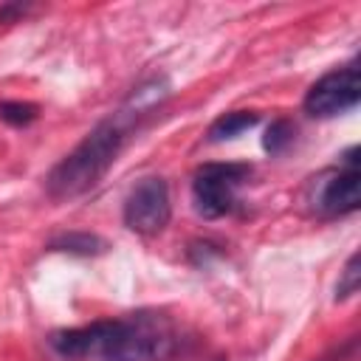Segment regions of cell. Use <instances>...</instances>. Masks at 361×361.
<instances>
[{
  "label": "cell",
  "instance_id": "obj_11",
  "mask_svg": "<svg viewBox=\"0 0 361 361\" xmlns=\"http://www.w3.org/2000/svg\"><path fill=\"white\" fill-rule=\"evenodd\" d=\"M358 279H361V271H358V254H353L341 271V279L336 285V299H350L353 293H358Z\"/></svg>",
  "mask_w": 361,
  "mask_h": 361
},
{
  "label": "cell",
  "instance_id": "obj_7",
  "mask_svg": "<svg viewBox=\"0 0 361 361\" xmlns=\"http://www.w3.org/2000/svg\"><path fill=\"white\" fill-rule=\"evenodd\" d=\"M257 121H259V116L251 113V110H234V113H226V116H220V118L209 127V138H212V141H228V138H237L240 133L251 130Z\"/></svg>",
  "mask_w": 361,
  "mask_h": 361
},
{
  "label": "cell",
  "instance_id": "obj_4",
  "mask_svg": "<svg viewBox=\"0 0 361 361\" xmlns=\"http://www.w3.org/2000/svg\"><path fill=\"white\" fill-rule=\"evenodd\" d=\"M248 175H251L248 164H203L192 178V200L197 214L209 220L228 214Z\"/></svg>",
  "mask_w": 361,
  "mask_h": 361
},
{
  "label": "cell",
  "instance_id": "obj_3",
  "mask_svg": "<svg viewBox=\"0 0 361 361\" xmlns=\"http://www.w3.org/2000/svg\"><path fill=\"white\" fill-rule=\"evenodd\" d=\"M307 206L322 217L353 214L361 203V175H358V147L341 155V166L319 172L305 192Z\"/></svg>",
  "mask_w": 361,
  "mask_h": 361
},
{
  "label": "cell",
  "instance_id": "obj_5",
  "mask_svg": "<svg viewBox=\"0 0 361 361\" xmlns=\"http://www.w3.org/2000/svg\"><path fill=\"white\" fill-rule=\"evenodd\" d=\"M361 99V76L358 65L350 62L344 68H336L316 79L310 90L305 93V110L313 118H333L341 113H350Z\"/></svg>",
  "mask_w": 361,
  "mask_h": 361
},
{
  "label": "cell",
  "instance_id": "obj_10",
  "mask_svg": "<svg viewBox=\"0 0 361 361\" xmlns=\"http://www.w3.org/2000/svg\"><path fill=\"white\" fill-rule=\"evenodd\" d=\"M293 141V127L285 121V118H276L271 127H268V133H265V149L271 152V155H276V152H282L288 144Z\"/></svg>",
  "mask_w": 361,
  "mask_h": 361
},
{
  "label": "cell",
  "instance_id": "obj_8",
  "mask_svg": "<svg viewBox=\"0 0 361 361\" xmlns=\"http://www.w3.org/2000/svg\"><path fill=\"white\" fill-rule=\"evenodd\" d=\"M51 251H68V254H82V257H90V254H99L104 251V243L96 237V234H59L54 243H51Z\"/></svg>",
  "mask_w": 361,
  "mask_h": 361
},
{
  "label": "cell",
  "instance_id": "obj_2",
  "mask_svg": "<svg viewBox=\"0 0 361 361\" xmlns=\"http://www.w3.org/2000/svg\"><path fill=\"white\" fill-rule=\"evenodd\" d=\"M164 93H155L149 87H141L138 90V102L133 99V110H118L116 116L104 118L102 124H96L45 178V189L54 200H71V197H79L85 195L87 189H93L104 175L107 169L116 164L124 141H127V133L133 127V118L141 116L149 104H155Z\"/></svg>",
  "mask_w": 361,
  "mask_h": 361
},
{
  "label": "cell",
  "instance_id": "obj_12",
  "mask_svg": "<svg viewBox=\"0 0 361 361\" xmlns=\"http://www.w3.org/2000/svg\"><path fill=\"white\" fill-rule=\"evenodd\" d=\"M214 361H226V358H214Z\"/></svg>",
  "mask_w": 361,
  "mask_h": 361
},
{
  "label": "cell",
  "instance_id": "obj_1",
  "mask_svg": "<svg viewBox=\"0 0 361 361\" xmlns=\"http://www.w3.org/2000/svg\"><path fill=\"white\" fill-rule=\"evenodd\" d=\"M48 344L56 355L76 361H169L183 347V336L166 313L138 310L56 330Z\"/></svg>",
  "mask_w": 361,
  "mask_h": 361
},
{
  "label": "cell",
  "instance_id": "obj_9",
  "mask_svg": "<svg viewBox=\"0 0 361 361\" xmlns=\"http://www.w3.org/2000/svg\"><path fill=\"white\" fill-rule=\"evenodd\" d=\"M0 118L11 127H25L37 118V107L28 102H3L0 104Z\"/></svg>",
  "mask_w": 361,
  "mask_h": 361
},
{
  "label": "cell",
  "instance_id": "obj_6",
  "mask_svg": "<svg viewBox=\"0 0 361 361\" xmlns=\"http://www.w3.org/2000/svg\"><path fill=\"white\" fill-rule=\"evenodd\" d=\"M169 214H172V203H169V186L164 178L138 180L124 200V226L144 237L164 231L169 223Z\"/></svg>",
  "mask_w": 361,
  "mask_h": 361
}]
</instances>
